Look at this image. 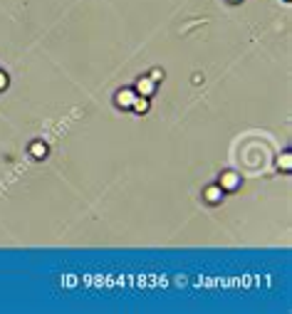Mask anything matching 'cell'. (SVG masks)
Returning <instances> with one entry per match:
<instances>
[{"label":"cell","instance_id":"6da1fadb","mask_svg":"<svg viewBox=\"0 0 292 314\" xmlns=\"http://www.w3.org/2000/svg\"><path fill=\"white\" fill-rule=\"evenodd\" d=\"M154 84H156V82H151L149 77H141V80L136 82V92H139V97H151Z\"/></svg>","mask_w":292,"mask_h":314},{"label":"cell","instance_id":"7a4b0ae2","mask_svg":"<svg viewBox=\"0 0 292 314\" xmlns=\"http://www.w3.org/2000/svg\"><path fill=\"white\" fill-rule=\"evenodd\" d=\"M238 176L235 173H223V178H221V183H218V186H221V188H226V190H235L238 188Z\"/></svg>","mask_w":292,"mask_h":314},{"label":"cell","instance_id":"3957f363","mask_svg":"<svg viewBox=\"0 0 292 314\" xmlns=\"http://www.w3.org/2000/svg\"><path fill=\"white\" fill-rule=\"evenodd\" d=\"M223 198V188L221 186H210V188H206V201L208 203H218Z\"/></svg>","mask_w":292,"mask_h":314},{"label":"cell","instance_id":"277c9868","mask_svg":"<svg viewBox=\"0 0 292 314\" xmlns=\"http://www.w3.org/2000/svg\"><path fill=\"white\" fill-rule=\"evenodd\" d=\"M134 99H136V94H134L131 89H122V92L117 94V104H119V106H131Z\"/></svg>","mask_w":292,"mask_h":314},{"label":"cell","instance_id":"5b68a950","mask_svg":"<svg viewBox=\"0 0 292 314\" xmlns=\"http://www.w3.org/2000/svg\"><path fill=\"white\" fill-rule=\"evenodd\" d=\"M131 109H134V111H139V114L149 111V99H146V97H136V99L131 102Z\"/></svg>","mask_w":292,"mask_h":314},{"label":"cell","instance_id":"8992f818","mask_svg":"<svg viewBox=\"0 0 292 314\" xmlns=\"http://www.w3.org/2000/svg\"><path fill=\"white\" fill-rule=\"evenodd\" d=\"M277 166H280L282 171H290V168H292V156H290V151H285V153L280 156V161H277Z\"/></svg>","mask_w":292,"mask_h":314},{"label":"cell","instance_id":"52a82bcc","mask_svg":"<svg viewBox=\"0 0 292 314\" xmlns=\"http://www.w3.org/2000/svg\"><path fill=\"white\" fill-rule=\"evenodd\" d=\"M30 151H32V156H38V159H42V156L47 153V146H45V144H32V148H30Z\"/></svg>","mask_w":292,"mask_h":314},{"label":"cell","instance_id":"ba28073f","mask_svg":"<svg viewBox=\"0 0 292 314\" xmlns=\"http://www.w3.org/2000/svg\"><path fill=\"white\" fill-rule=\"evenodd\" d=\"M149 80H151V82H161V80H164V72H161V69H154Z\"/></svg>","mask_w":292,"mask_h":314},{"label":"cell","instance_id":"9c48e42d","mask_svg":"<svg viewBox=\"0 0 292 314\" xmlns=\"http://www.w3.org/2000/svg\"><path fill=\"white\" fill-rule=\"evenodd\" d=\"M5 87H8V74H5V72H0V92H3Z\"/></svg>","mask_w":292,"mask_h":314},{"label":"cell","instance_id":"30bf717a","mask_svg":"<svg viewBox=\"0 0 292 314\" xmlns=\"http://www.w3.org/2000/svg\"><path fill=\"white\" fill-rule=\"evenodd\" d=\"M230 3H240V0H230Z\"/></svg>","mask_w":292,"mask_h":314},{"label":"cell","instance_id":"8fae6325","mask_svg":"<svg viewBox=\"0 0 292 314\" xmlns=\"http://www.w3.org/2000/svg\"><path fill=\"white\" fill-rule=\"evenodd\" d=\"M285 3H290V0H285Z\"/></svg>","mask_w":292,"mask_h":314}]
</instances>
